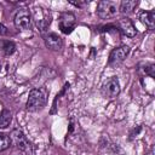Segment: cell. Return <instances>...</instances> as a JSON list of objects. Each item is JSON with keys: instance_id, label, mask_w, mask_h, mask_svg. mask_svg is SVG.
I'll list each match as a JSON object with an SVG mask.
<instances>
[{"instance_id": "1", "label": "cell", "mask_w": 155, "mask_h": 155, "mask_svg": "<svg viewBox=\"0 0 155 155\" xmlns=\"http://www.w3.org/2000/svg\"><path fill=\"white\" fill-rule=\"evenodd\" d=\"M47 101V91L46 88H33L29 92V97L25 104L28 111H36L41 109Z\"/></svg>"}, {"instance_id": "2", "label": "cell", "mask_w": 155, "mask_h": 155, "mask_svg": "<svg viewBox=\"0 0 155 155\" xmlns=\"http://www.w3.org/2000/svg\"><path fill=\"white\" fill-rule=\"evenodd\" d=\"M119 2L117 1H113V0H103L99 1L97 5V13L101 18L103 19H109L111 17H114L117 13L119 10Z\"/></svg>"}, {"instance_id": "3", "label": "cell", "mask_w": 155, "mask_h": 155, "mask_svg": "<svg viewBox=\"0 0 155 155\" xmlns=\"http://www.w3.org/2000/svg\"><path fill=\"white\" fill-rule=\"evenodd\" d=\"M102 94L103 97L105 98H115L119 96L120 93V84H119V80L115 78V76H111L109 79H107L103 85H102Z\"/></svg>"}, {"instance_id": "4", "label": "cell", "mask_w": 155, "mask_h": 155, "mask_svg": "<svg viewBox=\"0 0 155 155\" xmlns=\"http://www.w3.org/2000/svg\"><path fill=\"white\" fill-rule=\"evenodd\" d=\"M15 25L18 30H29L31 28V16L29 10L21 8L15 16Z\"/></svg>"}, {"instance_id": "5", "label": "cell", "mask_w": 155, "mask_h": 155, "mask_svg": "<svg viewBox=\"0 0 155 155\" xmlns=\"http://www.w3.org/2000/svg\"><path fill=\"white\" fill-rule=\"evenodd\" d=\"M58 25L62 33L64 34H70L75 27V16L70 12L62 13L58 21Z\"/></svg>"}, {"instance_id": "6", "label": "cell", "mask_w": 155, "mask_h": 155, "mask_svg": "<svg viewBox=\"0 0 155 155\" xmlns=\"http://www.w3.org/2000/svg\"><path fill=\"white\" fill-rule=\"evenodd\" d=\"M130 53V47L126 46V45H122L120 47H115L110 54H109V59H108V63L110 65H115V64H119L121 63L126 57L127 54Z\"/></svg>"}, {"instance_id": "7", "label": "cell", "mask_w": 155, "mask_h": 155, "mask_svg": "<svg viewBox=\"0 0 155 155\" xmlns=\"http://www.w3.org/2000/svg\"><path fill=\"white\" fill-rule=\"evenodd\" d=\"M10 138H11V140L16 144V147H17L18 149H21V150H23V151H28V150H29V148H30L29 142H28L27 137L24 136V133H23L21 130H18V128L12 130V131H11V134H10Z\"/></svg>"}, {"instance_id": "8", "label": "cell", "mask_w": 155, "mask_h": 155, "mask_svg": "<svg viewBox=\"0 0 155 155\" xmlns=\"http://www.w3.org/2000/svg\"><path fill=\"white\" fill-rule=\"evenodd\" d=\"M44 40H45V45H46L50 50H52V51H59V50L62 48V46H63L62 39H61L57 34H54V33H48V34H46V35L44 36Z\"/></svg>"}, {"instance_id": "9", "label": "cell", "mask_w": 155, "mask_h": 155, "mask_svg": "<svg viewBox=\"0 0 155 155\" xmlns=\"http://www.w3.org/2000/svg\"><path fill=\"white\" fill-rule=\"evenodd\" d=\"M119 28L122 31V34L126 35V36H128V38H133L137 34L136 28H134L132 21L130 18H127V17H124V18H121L119 21Z\"/></svg>"}, {"instance_id": "10", "label": "cell", "mask_w": 155, "mask_h": 155, "mask_svg": "<svg viewBox=\"0 0 155 155\" xmlns=\"http://www.w3.org/2000/svg\"><path fill=\"white\" fill-rule=\"evenodd\" d=\"M137 5H138V1H136V0H124L120 2L119 10L121 13L128 15V13L133 12V10L137 7Z\"/></svg>"}, {"instance_id": "11", "label": "cell", "mask_w": 155, "mask_h": 155, "mask_svg": "<svg viewBox=\"0 0 155 155\" xmlns=\"http://www.w3.org/2000/svg\"><path fill=\"white\" fill-rule=\"evenodd\" d=\"M139 19L143 24H145L148 28H154L155 25V15L154 12H149V11H143L139 15Z\"/></svg>"}, {"instance_id": "12", "label": "cell", "mask_w": 155, "mask_h": 155, "mask_svg": "<svg viewBox=\"0 0 155 155\" xmlns=\"http://www.w3.org/2000/svg\"><path fill=\"white\" fill-rule=\"evenodd\" d=\"M12 120V114L8 110H4L0 115V128H6Z\"/></svg>"}, {"instance_id": "13", "label": "cell", "mask_w": 155, "mask_h": 155, "mask_svg": "<svg viewBox=\"0 0 155 155\" xmlns=\"http://www.w3.org/2000/svg\"><path fill=\"white\" fill-rule=\"evenodd\" d=\"M10 144H11V138L7 134L0 132V151L6 150L10 147Z\"/></svg>"}, {"instance_id": "14", "label": "cell", "mask_w": 155, "mask_h": 155, "mask_svg": "<svg viewBox=\"0 0 155 155\" xmlns=\"http://www.w3.org/2000/svg\"><path fill=\"white\" fill-rule=\"evenodd\" d=\"M142 70H143V73L145 75H149L151 78L155 76V65L153 63H145V64H143Z\"/></svg>"}, {"instance_id": "15", "label": "cell", "mask_w": 155, "mask_h": 155, "mask_svg": "<svg viewBox=\"0 0 155 155\" xmlns=\"http://www.w3.org/2000/svg\"><path fill=\"white\" fill-rule=\"evenodd\" d=\"M15 50H16V46H15L13 42H11V41H5L4 42V52H5L6 56H11L15 52Z\"/></svg>"}, {"instance_id": "16", "label": "cell", "mask_w": 155, "mask_h": 155, "mask_svg": "<svg viewBox=\"0 0 155 155\" xmlns=\"http://www.w3.org/2000/svg\"><path fill=\"white\" fill-rule=\"evenodd\" d=\"M140 130H142V127H140V126H137V128H134V130H133V132L131 133V136H132V137L137 136V134L140 132Z\"/></svg>"}, {"instance_id": "17", "label": "cell", "mask_w": 155, "mask_h": 155, "mask_svg": "<svg viewBox=\"0 0 155 155\" xmlns=\"http://www.w3.org/2000/svg\"><path fill=\"white\" fill-rule=\"evenodd\" d=\"M0 34H1V35L7 34V28H6L5 25H2V24H0Z\"/></svg>"}, {"instance_id": "18", "label": "cell", "mask_w": 155, "mask_h": 155, "mask_svg": "<svg viewBox=\"0 0 155 155\" xmlns=\"http://www.w3.org/2000/svg\"><path fill=\"white\" fill-rule=\"evenodd\" d=\"M73 128H74V126H73V122H70V125H69V132H71V131H73Z\"/></svg>"}, {"instance_id": "19", "label": "cell", "mask_w": 155, "mask_h": 155, "mask_svg": "<svg viewBox=\"0 0 155 155\" xmlns=\"http://www.w3.org/2000/svg\"><path fill=\"white\" fill-rule=\"evenodd\" d=\"M15 155H21V154H15Z\"/></svg>"}]
</instances>
